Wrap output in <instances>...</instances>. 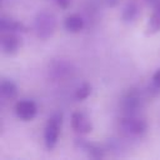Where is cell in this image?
<instances>
[{
    "label": "cell",
    "mask_w": 160,
    "mask_h": 160,
    "mask_svg": "<svg viewBox=\"0 0 160 160\" xmlns=\"http://www.w3.org/2000/svg\"><path fill=\"white\" fill-rule=\"evenodd\" d=\"M61 124H62L61 112H55L49 118L45 125V129H44V141H45V146L48 150H51L55 148L59 135H60Z\"/></svg>",
    "instance_id": "obj_2"
},
{
    "label": "cell",
    "mask_w": 160,
    "mask_h": 160,
    "mask_svg": "<svg viewBox=\"0 0 160 160\" xmlns=\"http://www.w3.org/2000/svg\"><path fill=\"white\" fill-rule=\"evenodd\" d=\"M55 2L60 9H64V10L71 5V0H55Z\"/></svg>",
    "instance_id": "obj_15"
},
{
    "label": "cell",
    "mask_w": 160,
    "mask_h": 160,
    "mask_svg": "<svg viewBox=\"0 0 160 160\" xmlns=\"http://www.w3.org/2000/svg\"><path fill=\"white\" fill-rule=\"evenodd\" d=\"M0 45H1V51L5 55L11 56V55H15L19 51V49L21 46V39L18 36L16 32L2 31Z\"/></svg>",
    "instance_id": "obj_4"
},
{
    "label": "cell",
    "mask_w": 160,
    "mask_h": 160,
    "mask_svg": "<svg viewBox=\"0 0 160 160\" xmlns=\"http://www.w3.org/2000/svg\"><path fill=\"white\" fill-rule=\"evenodd\" d=\"M149 4H151V5H154V6H160V0H146Z\"/></svg>",
    "instance_id": "obj_17"
},
{
    "label": "cell",
    "mask_w": 160,
    "mask_h": 160,
    "mask_svg": "<svg viewBox=\"0 0 160 160\" xmlns=\"http://www.w3.org/2000/svg\"><path fill=\"white\" fill-rule=\"evenodd\" d=\"M140 105V99L136 92H129L124 99H122V106L128 114H132Z\"/></svg>",
    "instance_id": "obj_11"
},
{
    "label": "cell",
    "mask_w": 160,
    "mask_h": 160,
    "mask_svg": "<svg viewBox=\"0 0 160 160\" xmlns=\"http://www.w3.org/2000/svg\"><path fill=\"white\" fill-rule=\"evenodd\" d=\"M71 128L78 134H89L92 130L90 119L81 111H75L71 115Z\"/></svg>",
    "instance_id": "obj_6"
},
{
    "label": "cell",
    "mask_w": 160,
    "mask_h": 160,
    "mask_svg": "<svg viewBox=\"0 0 160 160\" xmlns=\"http://www.w3.org/2000/svg\"><path fill=\"white\" fill-rule=\"evenodd\" d=\"M78 144V148L80 150H82L84 152H86L88 156L90 158H94V159H99V158H104L105 156V152L102 150V148L95 142H89V141H85L84 139H79L76 141Z\"/></svg>",
    "instance_id": "obj_7"
},
{
    "label": "cell",
    "mask_w": 160,
    "mask_h": 160,
    "mask_svg": "<svg viewBox=\"0 0 160 160\" xmlns=\"http://www.w3.org/2000/svg\"><path fill=\"white\" fill-rule=\"evenodd\" d=\"M152 80H154V84H155V85L160 86V69L156 70V72H155L154 76H152Z\"/></svg>",
    "instance_id": "obj_16"
},
{
    "label": "cell",
    "mask_w": 160,
    "mask_h": 160,
    "mask_svg": "<svg viewBox=\"0 0 160 160\" xmlns=\"http://www.w3.org/2000/svg\"><path fill=\"white\" fill-rule=\"evenodd\" d=\"M64 26L69 32H80L84 29V20L79 14H70L65 18Z\"/></svg>",
    "instance_id": "obj_8"
},
{
    "label": "cell",
    "mask_w": 160,
    "mask_h": 160,
    "mask_svg": "<svg viewBox=\"0 0 160 160\" xmlns=\"http://www.w3.org/2000/svg\"><path fill=\"white\" fill-rule=\"evenodd\" d=\"M120 126L125 132H128L129 135H134V136L142 135L148 129L146 121L141 118L135 116L134 114H128L125 118H122L120 120Z\"/></svg>",
    "instance_id": "obj_3"
},
{
    "label": "cell",
    "mask_w": 160,
    "mask_h": 160,
    "mask_svg": "<svg viewBox=\"0 0 160 160\" xmlns=\"http://www.w3.org/2000/svg\"><path fill=\"white\" fill-rule=\"evenodd\" d=\"M90 94H91V86H90V84L84 82V84H81V85L76 89V91H75V98H76V100L82 101V100L88 99Z\"/></svg>",
    "instance_id": "obj_14"
},
{
    "label": "cell",
    "mask_w": 160,
    "mask_h": 160,
    "mask_svg": "<svg viewBox=\"0 0 160 160\" xmlns=\"http://www.w3.org/2000/svg\"><path fill=\"white\" fill-rule=\"evenodd\" d=\"M36 112H38V106L32 100L24 99V100H19L15 104V114L22 121L32 120Z\"/></svg>",
    "instance_id": "obj_5"
},
{
    "label": "cell",
    "mask_w": 160,
    "mask_h": 160,
    "mask_svg": "<svg viewBox=\"0 0 160 160\" xmlns=\"http://www.w3.org/2000/svg\"><path fill=\"white\" fill-rule=\"evenodd\" d=\"M139 14V9H138V5L135 2H128L122 11H121V19L125 21V22H131L135 20V18L138 16Z\"/></svg>",
    "instance_id": "obj_12"
},
{
    "label": "cell",
    "mask_w": 160,
    "mask_h": 160,
    "mask_svg": "<svg viewBox=\"0 0 160 160\" xmlns=\"http://www.w3.org/2000/svg\"><path fill=\"white\" fill-rule=\"evenodd\" d=\"M0 92L4 99L12 100L18 95V88H16L15 82L11 81L10 79H2L1 84H0Z\"/></svg>",
    "instance_id": "obj_10"
},
{
    "label": "cell",
    "mask_w": 160,
    "mask_h": 160,
    "mask_svg": "<svg viewBox=\"0 0 160 160\" xmlns=\"http://www.w3.org/2000/svg\"><path fill=\"white\" fill-rule=\"evenodd\" d=\"M160 30V12H154L146 22V35L155 34Z\"/></svg>",
    "instance_id": "obj_13"
},
{
    "label": "cell",
    "mask_w": 160,
    "mask_h": 160,
    "mask_svg": "<svg viewBox=\"0 0 160 160\" xmlns=\"http://www.w3.org/2000/svg\"><path fill=\"white\" fill-rule=\"evenodd\" d=\"M56 29V18L49 11H40L34 19V30L39 39H49Z\"/></svg>",
    "instance_id": "obj_1"
},
{
    "label": "cell",
    "mask_w": 160,
    "mask_h": 160,
    "mask_svg": "<svg viewBox=\"0 0 160 160\" xmlns=\"http://www.w3.org/2000/svg\"><path fill=\"white\" fill-rule=\"evenodd\" d=\"M0 29H1V32L2 31L18 32V31H26L28 30L22 22L16 21V20L10 19V18H5V16H2L0 19Z\"/></svg>",
    "instance_id": "obj_9"
}]
</instances>
